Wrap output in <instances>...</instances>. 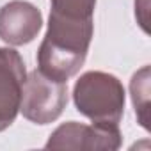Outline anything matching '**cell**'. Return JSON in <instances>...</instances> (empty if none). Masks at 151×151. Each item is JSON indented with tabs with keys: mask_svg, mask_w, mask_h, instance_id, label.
I'll list each match as a JSON object with an SVG mask.
<instances>
[{
	"mask_svg": "<svg viewBox=\"0 0 151 151\" xmlns=\"http://www.w3.org/2000/svg\"><path fill=\"white\" fill-rule=\"evenodd\" d=\"M93 34V20H66L50 14L48 30L37 50V69L57 82H68L84 66Z\"/></svg>",
	"mask_w": 151,
	"mask_h": 151,
	"instance_id": "cell-1",
	"label": "cell"
},
{
	"mask_svg": "<svg viewBox=\"0 0 151 151\" xmlns=\"http://www.w3.org/2000/svg\"><path fill=\"white\" fill-rule=\"evenodd\" d=\"M124 100L123 82L105 71L84 73L73 87L75 107L93 123L119 124L124 114Z\"/></svg>",
	"mask_w": 151,
	"mask_h": 151,
	"instance_id": "cell-2",
	"label": "cell"
},
{
	"mask_svg": "<svg viewBox=\"0 0 151 151\" xmlns=\"http://www.w3.org/2000/svg\"><path fill=\"white\" fill-rule=\"evenodd\" d=\"M68 105V82H57L39 69L32 71L23 86L20 112L36 124H48L59 119Z\"/></svg>",
	"mask_w": 151,
	"mask_h": 151,
	"instance_id": "cell-3",
	"label": "cell"
},
{
	"mask_svg": "<svg viewBox=\"0 0 151 151\" xmlns=\"http://www.w3.org/2000/svg\"><path fill=\"white\" fill-rule=\"evenodd\" d=\"M46 149H103L114 151L121 147L119 124L93 123L82 124L69 121L60 124L48 139Z\"/></svg>",
	"mask_w": 151,
	"mask_h": 151,
	"instance_id": "cell-4",
	"label": "cell"
},
{
	"mask_svg": "<svg viewBox=\"0 0 151 151\" xmlns=\"http://www.w3.org/2000/svg\"><path fill=\"white\" fill-rule=\"evenodd\" d=\"M27 69L14 48H0V132L7 130L22 105Z\"/></svg>",
	"mask_w": 151,
	"mask_h": 151,
	"instance_id": "cell-5",
	"label": "cell"
},
{
	"mask_svg": "<svg viewBox=\"0 0 151 151\" xmlns=\"http://www.w3.org/2000/svg\"><path fill=\"white\" fill-rule=\"evenodd\" d=\"M43 27L41 11L25 0H13L0 7V39L22 46L36 39Z\"/></svg>",
	"mask_w": 151,
	"mask_h": 151,
	"instance_id": "cell-6",
	"label": "cell"
},
{
	"mask_svg": "<svg viewBox=\"0 0 151 151\" xmlns=\"http://www.w3.org/2000/svg\"><path fill=\"white\" fill-rule=\"evenodd\" d=\"M132 89V100L135 107V114L139 117V123L147 130V105H149V66L140 68L130 82Z\"/></svg>",
	"mask_w": 151,
	"mask_h": 151,
	"instance_id": "cell-7",
	"label": "cell"
},
{
	"mask_svg": "<svg viewBox=\"0 0 151 151\" xmlns=\"http://www.w3.org/2000/svg\"><path fill=\"white\" fill-rule=\"evenodd\" d=\"M50 14L66 20H93L96 0H50Z\"/></svg>",
	"mask_w": 151,
	"mask_h": 151,
	"instance_id": "cell-8",
	"label": "cell"
}]
</instances>
